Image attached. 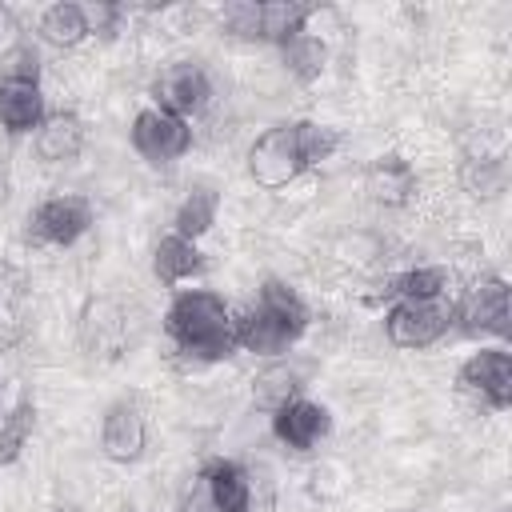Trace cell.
<instances>
[{
  "instance_id": "1f68e13d",
  "label": "cell",
  "mask_w": 512,
  "mask_h": 512,
  "mask_svg": "<svg viewBox=\"0 0 512 512\" xmlns=\"http://www.w3.org/2000/svg\"><path fill=\"white\" fill-rule=\"evenodd\" d=\"M180 512H220V508H216V500L208 496V488H204L200 472L184 484V492H180Z\"/></svg>"
},
{
  "instance_id": "484cf974",
  "label": "cell",
  "mask_w": 512,
  "mask_h": 512,
  "mask_svg": "<svg viewBox=\"0 0 512 512\" xmlns=\"http://www.w3.org/2000/svg\"><path fill=\"white\" fill-rule=\"evenodd\" d=\"M32 432H36V404H32V400H20V404L0 420V468H8V464L20 460V452L28 448Z\"/></svg>"
},
{
  "instance_id": "3957f363",
  "label": "cell",
  "mask_w": 512,
  "mask_h": 512,
  "mask_svg": "<svg viewBox=\"0 0 512 512\" xmlns=\"http://www.w3.org/2000/svg\"><path fill=\"white\" fill-rule=\"evenodd\" d=\"M456 320V300L440 296V300H392L384 312V336L392 348L404 352H420L440 344L452 332Z\"/></svg>"
},
{
  "instance_id": "8fae6325",
  "label": "cell",
  "mask_w": 512,
  "mask_h": 512,
  "mask_svg": "<svg viewBox=\"0 0 512 512\" xmlns=\"http://www.w3.org/2000/svg\"><path fill=\"white\" fill-rule=\"evenodd\" d=\"M128 320H132V316L124 312L120 300H112V296H92V300L84 304V312H80V348H84L88 356H104V360L120 356L124 344L132 340V324H128Z\"/></svg>"
},
{
  "instance_id": "ac0fdd59",
  "label": "cell",
  "mask_w": 512,
  "mask_h": 512,
  "mask_svg": "<svg viewBox=\"0 0 512 512\" xmlns=\"http://www.w3.org/2000/svg\"><path fill=\"white\" fill-rule=\"evenodd\" d=\"M24 328H28V276L12 260H0V352L16 348Z\"/></svg>"
},
{
  "instance_id": "f546056e",
  "label": "cell",
  "mask_w": 512,
  "mask_h": 512,
  "mask_svg": "<svg viewBox=\"0 0 512 512\" xmlns=\"http://www.w3.org/2000/svg\"><path fill=\"white\" fill-rule=\"evenodd\" d=\"M0 80H36L40 84V56H36V48H28V44H20L4 64H0Z\"/></svg>"
},
{
  "instance_id": "ffe728a7",
  "label": "cell",
  "mask_w": 512,
  "mask_h": 512,
  "mask_svg": "<svg viewBox=\"0 0 512 512\" xmlns=\"http://www.w3.org/2000/svg\"><path fill=\"white\" fill-rule=\"evenodd\" d=\"M200 272H204V252H200L196 240H184L176 232L160 236V244L152 248V276L164 288H176V284H184V280H192Z\"/></svg>"
},
{
  "instance_id": "4fadbf2b",
  "label": "cell",
  "mask_w": 512,
  "mask_h": 512,
  "mask_svg": "<svg viewBox=\"0 0 512 512\" xmlns=\"http://www.w3.org/2000/svg\"><path fill=\"white\" fill-rule=\"evenodd\" d=\"M416 188H420V176H416V168L400 152H380L364 168V192H368L372 204L404 208V204L416 200Z\"/></svg>"
},
{
  "instance_id": "9a60e30c",
  "label": "cell",
  "mask_w": 512,
  "mask_h": 512,
  "mask_svg": "<svg viewBox=\"0 0 512 512\" xmlns=\"http://www.w3.org/2000/svg\"><path fill=\"white\" fill-rule=\"evenodd\" d=\"M48 104L36 80H0V128L8 136H28L44 124Z\"/></svg>"
},
{
  "instance_id": "9c48e42d",
  "label": "cell",
  "mask_w": 512,
  "mask_h": 512,
  "mask_svg": "<svg viewBox=\"0 0 512 512\" xmlns=\"http://www.w3.org/2000/svg\"><path fill=\"white\" fill-rule=\"evenodd\" d=\"M452 328L468 340H508V280L504 276H484L464 300H456V320Z\"/></svg>"
},
{
  "instance_id": "277c9868",
  "label": "cell",
  "mask_w": 512,
  "mask_h": 512,
  "mask_svg": "<svg viewBox=\"0 0 512 512\" xmlns=\"http://www.w3.org/2000/svg\"><path fill=\"white\" fill-rule=\"evenodd\" d=\"M244 168H248V176H252L260 188H288L292 180H300V176L308 172V164H304V156H300L296 120H284V124L264 128V132L248 144Z\"/></svg>"
},
{
  "instance_id": "d6986e66",
  "label": "cell",
  "mask_w": 512,
  "mask_h": 512,
  "mask_svg": "<svg viewBox=\"0 0 512 512\" xmlns=\"http://www.w3.org/2000/svg\"><path fill=\"white\" fill-rule=\"evenodd\" d=\"M312 16H316V4H304V0H268V4H260L256 44L284 48L288 40H296L300 32H308V20Z\"/></svg>"
},
{
  "instance_id": "7402d4cb",
  "label": "cell",
  "mask_w": 512,
  "mask_h": 512,
  "mask_svg": "<svg viewBox=\"0 0 512 512\" xmlns=\"http://www.w3.org/2000/svg\"><path fill=\"white\" fill-rule=\"evenodd\" d=\"M36 32H40V40H44V44H52V48L68 52V48H76V44H84V40H88L84 8H80V4H72V0L48 4V8L40 12V20H36Z\"/></svg>"
},
{
  "instance_id": "d4e9b609",
  "label": "cell",
  "mask_w": 512,
  "mask_h": 512,
  "mask_svg": "<svg viewBox=\"0 0 512 512\" xmlns=\"http://www.w3.org/2000/svg\"><path fill=\"white\" fill-rule=\"evenodd\" d=\"M460 184H464V192L476 196V200L500 196L504 184H508L504 156H468V160H460Z\"/></svg>"
},
{
  "instance_id": "52a82bcc",
  "label": "cell",
  "mask_w": 512,
  "mask_h": 512,
  "mask_svg": "<svg viewBox=\"0 0 512 512\" xmlns=\"http://www.w3.org/2000/svg\"><path fill=\"white\" fill-rule=\"evenodd\" d=\"M128 140H132V152L152 164V168H164V164H176L180 156H188L192 148V124L180 120V116H168L160 108H140L132 128H128Z\"/></svg>"
},
{
  "instance_id": "5bb4252c",
  "label": "cell",
  "mask_w": 512,
  "mask_h": 512,
  "mask_svg": "<svg viewBox=\"0 0 512 512\" xmlns=\"http://www.w3.org/2000/svg\"><path fill=\"white\" fill-rule=\"evenodd\" d=\"M308 376H312V364L296 360L292 352H288V356H276V360H268V364L252 376V404L264 408V412H276L280 404L304 396Z\"/></svg>"
},
{
  "instance_id": "83f0119b",
  "label": "cell",
  "mask_w": 512,
  "mask_h": 512,
  "mask_svg": "<svg viewBox=\"0 0 512 512\" xmlns=\"http://www.w3.org/2000/svg\"><path fill=\"white\" fill-rule=\"evenodd\" d=\"M84 8V24H88V36H100V40H112L120 32V20H124V4L116 0H88L80 4Z\"/></svg>"
},
{
  "instance_id": "e0dca14e",
  "label": "cell",
  "mask_w": 512,
  "mask_h": 512,
  "mask_svg": "<svg viewBox=\"0 0 512 512\" xmlns=\"http://www.w3.org/2000/svg\"><path fill=\"white\" fill-rule=\"evenodd\" d=\"M196 472L220 512H252V476L244 472V464H236L228 456H212Z\"/></svg>"
},
{
  "instance_id": "30bf717a",
  "label": "cell",
  "mask_w": 512,
  "mask_h": 512,
  "mask_svg": "<svg viewBox=\"0 0 512 512\" xmlns=\"http://www.w3.org/2000/svg\"><path fill=\"white\" fill-rule=\"evenodd\" d=\"M148 448V420L132 396H120L100 416V452L112 464H136Z\"/></svg>"
},
{
  "instance_id": "603a6c76",
  "label": "cell",
  "mask_w": 512,
  "mask_h": 512,
  "mask_svg": "<svg viewBox=\"0 0 512 512\" xmlns=\"http://www.w3.org/2000/svg\"><path fill=\"white\" fill-rule=\"evenodd\" d=\"M216 212H220V192L208 188V184H196L172 212V232L184 236V240H200L204 232H212L216 224Z\"/></svg>"
},
{
  "instance_id": "4dcf8cb0",
  "label": "cell",
  "mask_w": 512,
  "mask_h": 512,
  "mask_svg": "<svg viewBox=\"0 0 512 512\" xmlns=\"http://www.w3.org/2000/svg\"><path fill=\"white\" fill-rule=\"evenodd\" d=\"M20 44H24V28H20L16 12H12L8 4H0V64H4Z\"/></svg>"
},
{
  "instance_id": "7a4b0ae2",
  "label": "cell",
  "mask_w": 512,
  "mask_h": 512,
  "mask_svg": "<svg viewBox=\"0 0 512 512\" xmlns=\"http://www.w3.org/2000/svg\"><path fill=\"white\" fill-rule=\"evenodd\" d=\"M304 332H308V304L280 276H264L256 288V304L236 316V344L264 360L288 356Z\"/></svg>"
},
{
  "instance_id": "4316f807",
  "label": "cell",
  "mask_w": 512,
  "mask_h": 512,
  "mask_svg": "<svg viewBox=\"0 0 512 512\" xmlns=\"http://www.w3.org/2000/svg\"><path fill=\"white\" fill-rule=\"evenodd\" d=\"M296 140H300V156L308 168H316L320 160H332V152L340 148V132L320 120H296Z\"/></svg>"
},
{
  "instance_id": "8992f818",
  "label": "cell",
  "mask_w": 512,
  "mask_h": 512,
  "mask_svg": "<svg viewBox=\"0 0 512 512\" xmlns=\"http://www.w3.org/2000/svg\"><path fill=\"white\" fill-rule=\"evenodd\" d=\"M456 388L464 396L480 400L492 412H508L512 408V352L504 344H492V348L472 352L456 368Z\"/></svg>"
},
{
  "instance_id": "f1b7e54d",
  "label": "cell",
  "mask_w": 512,
  "mask_h": 512,
  "mask_svg": "<svg viewBox=\"0 0 512 512\" xmlns=\"http://www.w3.org/2000/svg\"><path fill=\"white\" fill-rule=\"evenodd\" d=\"M256 20H260V4H256V0L224 4V28H228L236 40H256Z\"/></svg>"
},
{
  "instance_id": "2e32d148",
  "label": "cell",
  "mask_w": 512,
  "mask_h": 512,
  "mask_svg": "<svg viewBox=\"0 0 512 512\" xmlns=\"http://www.w3.org/2000/svg\"><path fill=\"white\" fill-rule=\"evenodd\" d=\"M32 148L44 164H72L84 152V120L72 108L48 112L44 124L36 128V136H32Z\"/></svg>"
},
{
  "instance_id": "6da1fadb",
  "label": "cell",
  "mask_w": 512,
  "mask_h": 512,
  "mask_svg": "<svg viewBox=\"0 0 512 512\" xmlns=\"http://www.w3.org/2000/svg\"><path fill=\"white\" fill-rule=\"evenodd\" d=\"M168 340L192 360H228L236 344V312L212 288H180L164 312Z\"/></svg>"
},
{
  "instance_id": "44dd1931",
  "label": "cell",
  "mask_w": 512,
  "mask_h": 512,
  "mask_svg": "<svg viewBox=\"0 0 512 512\" xmlns=\"http://www.w3.org/2000/svg\"><path fill=\"white\" fill-rule=\"evenodd\" d=\"M452 288V272L444 264H416L384 280V296L392 300H440Z\"/></svg>"
},
{
  "instance_id": "5b68a950",
  "label": "cell",
  "mask_w": 512,
  "mask_h": 512,
  "mask_svg": "<svg viewBox=\"0 0 512 512\" xmlns=\"http://www.w3.org/2000/svg\"><path fill=\"white\" fill-rule=\"evenodd\" d=\"M88 228H92V204H88V196L60 192V196H48V200H40L32 208V216H28V244H40V248H72Z\"/></svg>"
},
{
  "instance_id": "cb8c5ba5",
  "label": "cell",
  "mask_w": 512,
  "mask_h": 512,
  "mask_svg": "<svg viewBox=\"0 0 512 512\" xmlns=\"http://www.w3.org/2000/svg\"><path fill=\"white\" fill-rule=\"evenodd\" d=\"M280 60H284L288 76H296L300 84H312V80H320V72L328 64V44L312 32H300L296 40H288L280 48Z\"/></svg>"
},
{
  "instance_id": "7c38bea8",
  "label": "cell",
  "mask_w": 512,
  "mask_h": 512,
  "mask_svg": "<svg viewBox=\"0 0 512 512\" xmlns=\"http://www.w3.org/2000/svg\"><path fill=\"white\" fill-rule=\"evenodd\" d=\"M332 432V412L308 396H296L272 412V436L292 452H312Z\"/></svg>"
},
{
  "instance_id": "ba28073f",
  "label": "cell",
  "mask_w": 512,
  "mask_h": 512,
  "mask_svg": "<svg viewBox=\"0 0 512 512\" xmlns=\"http://www.w3.org/2000/svg\"><path fill=\"white\" fill-rule=\"evenodd\" d=\"M152 100H156L152 108H160L168 116H180V120H192L212 100V76L196 60H172L152 80Z\"/></svg>"
}]
</instances>
